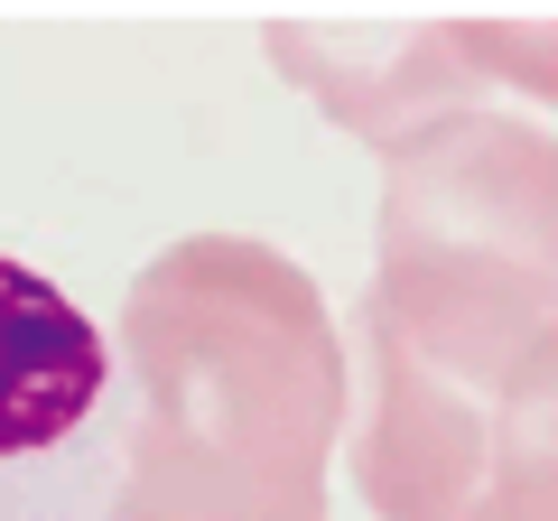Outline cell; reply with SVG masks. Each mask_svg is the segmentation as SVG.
<instances>
[{
	"label": "cell",
	"instance_id": "1",
	"mask_svg": "<svg viewBox=\"0 0 558 521\" xmlns=\"http://www.w3.org/2000/svg\"><path fill=\"white\" fill-rule=\"evenodd\" d=\"M112 521H326L354 373L317 280L252 233H178L121 299Z\"/></svg>",
	"mask_w": 558,
	"mask_h": 521
},
{
	"label": "cell",
	"instance_id": "2",
	"mask_svg": "<svg viewBox=\"0 0 558 521\" xmlns=\"http://www.w3.org/2000/svg\"><path fill=\"white\" fill-rule=\"evenodd\" d=\"M558 326V141L512 112H457L381 159L363 336L494 391Z\"/></svg>",
	"mask_w": 558,
	"mask_h": 521
},
{
	"label": "cell",
	"instance_id": "3",
	"mask_svg": "<svg viewBox=\"0 0 558 521\" xmlns=\"http://www.w3.org/2000/svg\"><path fill=\"white\" fill-rule=\"evenodd\" d=\"M121 438L112 336L47 270L0 252V521H112Z\"/></svg>",
	"mask_w": 558,
	"mask_h": 521
},
{
	"label": "cell",
	"instance_id": "4",
	"mask_svg": "<svg viewBox=\"0 0 558 521\" xmlns=\"http://www.w3.org/2000/svg\"><path fill=\"white\" fill-rule=\"evenodd\" d=\"M270 65L317 102L326 121H344L363 149L391 159L400 141H418L428 121H457L484 112L494 84L465 65L457 28L447 20H289V28H260Z\"/></svg>",
	"mask_w": 558,
	"mask_h": 521
},
{
	"label": "cell",
	"instance_id": "5",
	"mask_svg": "<svg viewBox=\"0 0 558 521\" xmlns=\"http://www.w3.org/2000/svg\"><path fill=\"white\" fill-rule=\"evenodd\" d=\"M475 512L484 521H558V326L512 363V381H502Z\"/></svg>",
	"mask_w": 558,
	"mask_h": 521
},
{
	"label": "cell",
	"instance_id": "6",
	"mask_svg": "<svg viewBox=\"0 0 558 521\" xmlns=\"http://www.w3.org/2000/svg\"><path fill=\"white\" fill-rule=\"evenodd\" d=\"M484 84H521V94L558 102V20H447Z\"/></svg>",
	"mask_w": 558,
	"mask_h": 521
},
{
	"label": "cell",
	"instance_id": "7",
	"mask_svg": "<svg viewBox=\"0 0 558 521\" xmlns=\"http://www.w3.org/2000/svg\"><path fill=\"white\" fill-rule=\"evenodd\" d=\"M465 521H484V512H465Z\"/></svg>",
	"mask_w": 558,
	"mask_h": 521
}]
</instances>
